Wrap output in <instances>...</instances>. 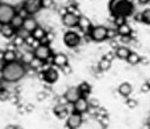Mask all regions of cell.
I'll return each instance as SVG.
<instances>
[{
  "mask_svg": "<svg viewBox=\"0 0 150 129\" xmlns=\"http://www.w3.org/2000/svg\"><path fill=\"white\" fill-rule=\"evenodd\" d=\"M1 73H2V80L5 82L15 83L27 74V66L22 63L20 60L5 62L1 67Z\"/></svg>",
  "mask_w": 150,
  "mask_h": 129,
  "instance_id": "cell-1",
  "label": "cell"
},
{
  "mask_svg": "<svg viewBox=\"0 0 150 129\" xmlns=\"http://www.w3.org/2000/svg\"><path fill=\"white\" fill-rule=\"evenodd\" d=\"M109 11L112 16H129L134 11V5L129 0H110L109 1Z\"/></svg>",
  "mask_w": 150,
  "mask_h": 129,
  "instance_id": "cell-2",
  "label": "cell"
},
{
  "mask_svg": "<svg viewBox=\"0 0 150 129\" xmlns=\"http://www.w3.org/2000/svg\"><path fill=\"white\" fill-rule=\"evenodd\" d=\"M33 54L36 59H39L43 62L52 61V57H53V52L48 43H39L38 47H35L33 49Z\"/></svg>",
  "mask_w": 150,
  "mask_h": 129,
  "instance_id": "cell-3",
  "label": "cell"
},
{
  "mask_svg": "<svg viewBox=\"0 0 150 129\" xmlns=\"http://www.w3.org/2000/svg\"><path fill=\"white\" fill-rule=\"evenodd\" d=\"M16 14V8L7 2H0V23H9Z\"/></svg>",
  "mask_w": 150,
  "mask_h": 129,
  "instance_id": "cell-4",
  "label": "cell"
},
{
  "mask_svg": "<svg viewBox=\"0 0 150 129\" xmlns=\"http://www.w3.org/2000/svg\"><path fill=\"white\" fill-rule=\"evenodd\" d=\"M108 28L102 26V25H98V26H94L91 27V29L89 30V36L91 40L96 41V42H101V41H104L108 39Z\"/></svg>",
  "mask_w": 150,
  "mask_h": 129,
  "instance_id": "cell-5",
  "label": "cell"
},
{
  "mask_svg": "<svg viewBox=\"0 0 150 129\" xmlns=\"http://www.w3.org/2000/svg\"><path fill=\"white\" fill-rule=\"evenodd\" d=\"M82 123H83V116L82 114L76 111H73L71 114H69L66 120V125L68 129H77L81 127Z\"/></svg>",
  "mask_w": 150,
  "mask_h": 129,
  "instance_id": "cell-6",
  "label": "cell"
},
{
  "mask_svg": "<svg viewBox=\"0 0 150 129\" xmlns=\"http://www.w3.org/2000/svg\"><path fill=\"white\" fill-rule=\"evenodd\" d=\"M81 42V38L80 35L74 32V30H69V32H66L64 35H63V43L69 47V48H75L80 45Z\"/></svg>",
  "mask_w": 150,
  "mask_h": 129,
  "instance_id": "cell-7",
  "label": "cell"
},
{
  "mask_svg": "<svg viewBox=\"0 0 150 129\" xmlns=\"http://www.w3.org/2000/svg\"><path fill=\"white\" fill-rule=\"evenodd\" d=\"M22 6L29 15H35L41 11L42 2H41V0H25Z\"/></svg>",
  "mask_w": 150,
  "mask_h": 129,
  "instance_id": "cell-8",
  "label": "cell"
},
{
  "mask_svg": "<svg viewBox=\"0 0 150 129\" xmlns=\"http://www.w3.org/2000/svg\"><path fill=\"white\" fill-rule=\"evenodd\" d=\"M89 102H88V99L87 97H83L81 96L77 101H75L73 103V111H76V113H80V114H84L89 110Z\"/></svg>",
  "mask_w": 150,
  "mask_h": 129,
  "instance_id": "cell-9",
  "label": "cell"
},
{
  "mask_svg": "<svg viewBox=\"0 0 150 129\" xmlns=\"http://www.w3.org/2000/svg\"><path fill=\"white\" fill-rule=\"evenodd\" d=\"M62 23L68 27V28H73V27H77V22H79V15L71 13V12H67L66 14H63L61 16Z\"/></svg>",
  "mask_w": 150,
  "mask_h": 129,
  "instance_id": "cell-10",
  "label": "cell"
},
{
  "mask_svg": "<svg viewBox=\"0 0 150 129\" xmlns=\"http://www.w3.org/2000/svg\"><path fill=\"white\" fill-rule=\"evenodd\" d=\"M42 80L49 84L55 83L59 80V72L54 67H49L47 70L42 72Z\"/></svg>",
  "mask_w": 150,
  "mask_h": 129,
  "instance_id": "cell-11",
  "label": "cell"
},
{
  "mask_svg": "<svg viewBox=\"0 0 150 129\" xmlns=\"http://www.w3.org/2000/svg\"><path fill=\"white\" fill-rule=\"evenodd\" d=\"M63 96L66 97V100H67L68 103H71L73 104L75 101H77L81 97V93L79 90V87H69L66 90V93L63 94Z\"/></svg>",
  "mask_w": 150,
  "mask_h": 129,
  "instance_id": "cell-12",
  "label": "cell"
},
{
  "mask_svg": "<svg viewBox=\"0 0 150 129\" xmlns=\"http://www.w3.org/2000/svg\"><path fill=\"white\" fill-rule=\"evenodd\" d=\"M52 64L56 66L59 68H62L63 66L68 64V56L66 54H63V53L54 54L53 57H52Z\"/></svg>",
  "mask_w": 150,
  "mask_h": 129,
  "instance_id": "cell-13",
  "label": "cell"
},
{
  "mask_svg": "<svg viewBox=\"0 0 150 129\" xmlns=\"http://www.w3.org/2000/svg\"><path fill=\"white\" fill-rule=\"evenodd\" d=\"M38 26H39V25H38L36 19L34 18V15H28V16L23 20V26H22V28H25L27 32L32 33Z\"/></svg>",
  "mask_w": 150,
  "mask_h": 129,
  "instance_id": "cell-14",
  "label": "cell"
},
{
  "mask_svg": "<svg viewBox=\"0 0 150 129\" xmlns=\"http://www.w3.org/2000/svg\"><path fill=\"white\" fill-rule=\"evenodd\" d=\"M77 27L83 30V32H88L91 29L93 25H91V21L87 18V16H83V15H80L79 16V22H77Z\"/></svg>",
  "mask_w": 150,
  "mask_h": 129,
  "instance_id": "cell-15",
  "label": "cell"
},
{
  "mask_svg": "<svg viewBox=\"0 0 150 129\" xmlns=\"http://www.w3.org/2000/svg\"><path fill=\"white\" fill-rule=\"evenodd\" d=\"M117 91H118V94H120L121 96H123V97H129L130 94L132 93V86H131V83H129V82H122V83L118 86Z\"/></svg>",
  "mask_w": 150,
  "mask_h": 129,
  "instance_id": "cell-16",
  "label": "cell"
},
{
  "mask_svg": "<svg viewBox=\"0 0 150 129\" xmlns=\"http://www.w3.org/2000/svg\"><path fill=\"white\" fill-rule=\"evenodd\" d=\"M0 33L4 38H7V39H12L15 35V30L9 23H2L0 27Z\"/></svg>",
  "mask_w": 150,
  "mask_h": 129,
  "instance_id": "cell-17",
  "label": "cell"
},
{
  "mask_svg": "<svg viewBox=\"0 0 150 129\" xmlns=\"http://www.w3.org/2000/svg\"><path fill=\"white\" fill-rule=\"evenodd\" d=\"M130 49L127 47V46H118L116 49H115V56L116 57H118V59H121V60H127V57L129 56V54H130Z\"/></svg>",
  "mask_w": 150,
  "mask_h": 129,
  "instance_id": "cell-18",
  "label": "cell"
},
{
  "mask_svg": "<svg viewBox=\"0 0 150 129\" xmlns=\"http://www.w3.org/2000/svg\"><path fill=\"white\" fill-rule=\"evenodd\" d=\"M23 18L21 16V15H19L18 13L12 18V20H11V22H9V25L14 28V30L16 32V30H19L20 28H22V26H23Z\"/></svg>",
  "mask_w": 150,
  "mask_h": 129,
  "instance_id": "cell-19",
  "label": "cell"
},
{
  "mask_svg": "<svg viewBox=\"0 0 150 129\" xmlns=\"http://www.w3.org/2000/svg\"><path fill=\"white\" fill-rule=\"evenodd\" d=\"M46 33H47V30L45 29V28H42L41 26H38L30 34H32V36L34 38V39H36V40H39L40 42L45 39V36H46Z\"/></svg>",
  "mask_w": 150,
  "mask_h": 129,
  "instance_id": "cell-20",
  "label": "cell"
},
{
  "mask_svg": "<svg viewBox=\"0 0 150 129\" xmlns=\"http://www.w3.org/2000/svg\"><path fill=\"white\" fill-rule=\"evenodd\" d=\"M116 29H117V33H118V35H120V36H124V35H131V33H132L131 27H130V26H129L127 22H124V23H122L121 26L116 27Z\"/></svg>",
  "mask_w": 150,
  "mask_h": 129,
  "instance_id": "cell-21",
  "label": "cell"
},
{
  "mask_svg": "<svg viewBox=\"0 0 150 129\" xmlns=\"http://www.w3.org/2000/svg\"><path fill=\"white\" fill-rule=\"evenodd\" d=\"M18 60V54L15 49H6L4 53V62H12Z\"/></svg>",
  "mask_w": 150,
  "mask_h": 129,
  "instance_id": "cell-22",
  "label": "cell"
},
{
  "mask_svg": "<svg viewBox=\"0 0 150 129\" xmlns=\"http://www.w3.org/2000/svg\"><path fill=\"white\" fill-rule=\"evenodd\" d=\"M79 90L81 93V96L83 97H88L89 94L91 93V86L88 82H81L79 84Z\"/></svg>",
  "mask_w": 150,
  "mask_h": 129,
  "instance_id": "cell-23",
  "label": "cell"
},
{
  "mask_svg": "<svg viewBox=\"0 0 150 129\" xmlns=\"http://www.w3.org/2000/svg\"><path fill=\"white\" fill-rule=\"evenodd\" d=\"M97 67H98V70H101V72H107V70H109L110 67H111V61H109V60L102 57V59L98 61Z\"/></svg>",
  "mask_w": 150,
  "mask_h": 129,
  "instance_id": "cell-24",
  "label": "cell"
},
{
  "mask_svg": "<svg viewBox=\"0 0 150 129\" xmlns=\"http://www.w3.org/2000/svg\"><path fill=\"white\" fill-rule=\"evenodd\" d=\"M125 61H127L129 64L135 66V64L139 63V61H141V56H139L137 53H135V52H130V54H129V56L127 57Z\"/></svg>",
  "mask_w": 150,
  "mask_h": 129,
  "instance_id": "cell-25",
  "label": "cell"
},
{
  "mask_svg": "<svg viewBox=\"0 0 150 129\" xmlns=\"http://www.w3.org/2000/svg\"><path fill=\"white\" fill-rule=\"evenodd\" d=\"M42 64H43V61H41V60H39V59H36V57L34 56V57L32 59V61H30L27 66L30 67V68H33V69H35V70H38V69H41Z\"/></svg>",
  "mask_w": 150,
  "mask_h": 129,
  "instance_id": "cell-26",
  "label": "cell"
},
{
  "mask_svg": "<svg viewBox=\"0 0 150 129\" xmlns=\"http://www.w3.org/2000/svg\"><path fill=\"white\" fill-rule=\"evenodd\" d=\"M12 42L14 43V46H15L16 48H20V47H22V46L25 45V39H22L21 36H19V35L15 34V35L13 36Z\"/></svg>",
  "mask_w": 150,
  "mask_h": 129,
  "instance_id": "cell-27",
  "label": "cell"
},
{
  "mask_svg": "<svg viewBox=\"0 0 150 129\" xmlns=\"http://www.w3.org/2000/svg\"><path fill=\"white\" fill-rule=\"evenodd\" d=\"M66 109H68L67 104L56 103V104L53 107V113H54V115H56V114H59V113H61V111H63V110H66Z\"/></svg>",
  "mask_w": 150,
  "mask_h": 129,
  "instance_id": "cell-28",
  "label": "cell"
},
{
  "mask_svg": "<svg viewBox=\"0 0 150 129\" xmlns=\"http://www.w3.org/2000/svg\"><path fill=\"white\" fill-rule=\"evenodd\" d=\"M9 96H11V93H9L6 88L0 89V101H1V102H5V101L9 100Z\"/></svg>",
  "mask_w": 150,
  "mask_h": 129,
  "instance_id": "cell-29",
  "label": "cell"
},
{
  "mask_svg": "<svg viewBox=\"0 0 150 129\" xmlns=\"http://www.w3.org/2000/svg\"><path fill=\"white\" fill-rule=\"evenodd\" d=\"M142 16H143V23L150 25V8H145L142 12Z\"/></svg>",
  "mask_w": 150,
  "mask_h": 129,
  "instance_id": "cell-30",
  "label": "cell"
},
{
  "mask_svg": "<svg viewBox=\"0 0 150 129\" xmlns=\"http://www.w3.org/2000/svg\"><path fill=\"white\" fill-rule=\"evenodd\" d=\"M88 102H89V107H90V108L98 109V108L101 107V103H100V101H98L96 97H93V99L88 100Z\"/></svg>",
  "mask_w": 150,
  "mask_h": 129,
  "instance_id": "cell-31",
  "label": "cell"
},
{
  "mask_svg": "<svg viewBox=\"0 0 150 129\" xmlns=\"http://www.w3.org/2000/svg\"><path fill=\"white\" fill-rule=\"evenodd\" d=\"M124 22H125V18H124V16H121V15L114 16V25H115L116 27L121 26V25L124 23Z\"/></svg>",
  "mask_w": 150,
  "mask_h": 129,
  "instance_id": "cell-32",
  "label": "cell"
},
{
  "mask_svg": "<svg viewBox=\"0 0 150 129\" xmlns=\"http://www.w3.org/2000/svg\"><path fill=\"white\" fill-rule=\"evenodd\" d=\"M125 104H127V107H128V108H131V109H134V108H136V107H137V101H136L135 99H130V97H127Z\"/></svg>",
  "mask_w": 150,
  "mask_h": 129,
  "instance_id": "cell-33",
  "label": "cell"
},
{
  "mask_svg": "<svg viewBox=\"0 0 150 129\" xmlns=\"http://www.w3.org/2000/svg\"><path fill=\"white\" fill-rule=\"evenodd\" d=\"M47 96H48V93H47L46 90H41V91H39V93L36 94L38 101H43V100L47 99Z\"/></svg>",
  "mask_w": 150,
  "mask_h": 129,
  "instance_id": "cell-34",
  "label": "cell"
},
{
  "mask_svg": "<svg viewBox=\"0 0 150 129\" xmlns=\"http://www.w3.org/2000/svg\"><path fill=\"white\" fill-rule=\"evenodd\" d=\"M118 35L117 33V29H111V28H108V39H115L116 36Z\"/></svg>",
  "mask_w": 150,
  "mask_h": 129,
  "instance_id": "cell-35",
  "label": "cell"
},
{
  "mask_svg": "<svg viewBox=\"0 0 150 129\" xmlns=\"http://www.w3.org/2000/svg\"><path fill=\"white\" fill-rule=\"evenodd\" d=\"M68 115H69V110H68V109H66V110H63V111H61V113L56 114L55 116H56L57 118H60V120H63V118H67V117H68Z\"/></svg>",
  "mask_w": 150,
  "mask_h": 129,
  "instance_id": "cell-36",
  "label": "cell"
},
{
  "mask_svg": "<svg viewBox=\"0 0 150 129\" xmlns=\"http://www.w3.org/2000/svg\"><path fill=\"white\" fill-rule=\"evenodd\" d=\"M42 8H50L54 5V0H41Z\"/></svg>",
  "mask_w": 150,
  "mask_h": 129,
  "instance_id": "cell-37",
  "label": "cell"
},
{
  "mask_svg": "<svg viewBox=\"0 0 150 129\" xmlns=\"http://www.w3.org/2000/svg\"><path fill=\"white\" fill-rule=\"evenodd\" d=\"M61 70H62V73H63L64 75H69V74L71 73V67H70L69 64H66V66H63V67L61 68Z\"/></svg>",
  "mask_w": 150,
  "mask_h": 129,
  "instance_id": "cell-38",
  "label": "cell"
},
{
  "mask_svg": "<svg viewBox=\"0 0 150 129\" xmlns=\"http://www.w3.org/2000/svg\"><path fill=\"white\" fill-rule=\"evenodd\" d=\"M109 46H110L112 49H116L120 45H118V42H117L115 39H110V41H109Z\"/></svg>",
  "mask_w": 150,
  "mask_h": 129,
  "instance_id": "cell-39",
  "label": "cell"
},
{
  "mask_svg": "<svg viewBox=\"0 0 150 129\" xmlns=\"http://www.w3.org/2000/svg\"><path fill=\"white\" fill-rule=\"evenodd\" d=\"M141 91H142V93H148V91H150V86L148 84V82H145V83L141 87Z\"/></svg>",
  "mask_w": 150,
  "mask_h": 129,
  "instance_id": "cell-40",
  "label": "cell"
},
{
  "mask_svg": "<svg viewBox=\"0 0 150 129\" xmlns=\"http://www.w3.org/2000/svg\"><path fill=\"white\" fill-rule=\"evenodd\" d=\"M25 109H26V113H32L33 111V109H34V107H33V104L32 103H27V104H25Z\"/></svg>",
  "mask_w": 150,
  "mask_h": 129,
  "instance_id": "cell-41",
  "label": "cell"
},
{
  "mask_svg": "<svg viewBox=\"0 0 150 129\" xmlns=\"http://www.w3.org/2000/svg\"><path fill=\"white\" fill-rule=\"evenodd\" d=\"M135 20L137 22H143V16H142V12H138L136 15H135Z\"/></svg>",
  "mask_w": 150,
  "mask_h": 129,
  "instance_id": "cell-42",
  "label": "cell"
},
{
  "mask_svg": "<svg viewBox=\"0 0 150 129\" xmlns=\"http://www.w3.org/2000/svg\"><path fill=\"white\" fill-rule=\"evenodd\" d=\"M103 57H104V59H107V60H109V61H112V59H114V54H112L111 52H109V53L104 54V55H103Z\"/></svg>",
  "mask_w": 150,
  "mask_h": 129,
  "instance_id": "cell-43",
  "label": "cell"
},
{
  "mask_svg": "<svg viewBox=\"0 0 150 129\" xmlns=\"http://www.w3.org/2000/svg\"><path fill=\"white\" fill-rule=\"evenodd\" d=\"M141 63H143V64H148V59H146V56H141V61H139Z\"/></svg>",
  "mask_w": 150,
  "mask_h": 129,
  "instance_id": "cell-44",
  "label": "cell"
},
{
  "mask_svg": "<svg viewBox=\"0 0 150 129\" xmlns=\"http://www.w3.org/2000/svg\"><path fill=\"white\" fill-rule=\"evenodd\" d=\"M5 129H16V125H14V124H9V125H7Z\"/></svg>",
  "mask_w": 150,
  "mask_h": 129,
  "instance_id": "cell-45",
  "label": "cell"
},
{
  "mask_svg": "<svg viewBox=\"0 0 150 129\" xmlns=\"http://www.w3.org/2000/svg\"><path fill=\"white\" fill-rule=\"evenodd\" d=\"M4 53H5V50L0 49V61H4Z\"/></svg>",
  "mask_w": 150,
  "mask_h": 129,
  "instance_id": "cell-46",
  "label": "cell"
},
{
  "mask_svg": "<svg viewBox=\"0 0 150 129\" xmlns=\"http://www.w3.org/2000/svg\"><path fill=\"white\" fill-rule=\"evenodd\" d=\"M138 2H139V4H142V5H145V4L150 2V0H138Z\"/></svg>",
  "mask_w": 150,
  "mask_h": 129,
  "instance_id": "cell-47",
  "label": "cell"
},
{
  "mask_svg": "<svg viewBox=\"0 0 150 129\" xmlns=\"http://www.w3.org/2000/svg\"><path fill=\"white\" fill-rule=\"evenodd\" d=\"M4 88V80H0V89Z\"/></svg>",
  "mask_w": 150,
  "mask_h": 129,
  "instance_id": "cell-48",
  "label": "cell"
},
{
  "mask_svg": "<svg viewBox=\"0 0 150 129\" xmlns=\"http://www.w3.org/2000/svg\"><path fill=\"white\" fill-rule=\"evenodd\" d=\"M16 129H22V128H21V127H18V125H16Z\"/></svg>",
  "mask_w": 150,
  "mask_h": 129,
  "instance_id": "cell-49",
  "label": "cell"
},
{
  "mask_svg": "<svg viewBox=\"0 0 150 129\" xmlns=\"http://www.w3.org/2000/svg\"><path fill=\"white\" fill-rule=\"evenodd\" d=\"M148 84H149V86H150V81H148Z\"/></svg>",
  "mask_w": 150,
  "mask_h": 129,
  "instance_id": "cell-50",
  "label": "cell"
},
{
  "mask_svg": "<svg viewBox=\"0 0 150 129\" xmlns=\"http://www.w3.org/2000/svg\"><path fill=\"white\" fill-rule=\"evenodd\" d=\"M149 121H150V115H149ZM149 124H150V123H149Z\"/></svg>",
  "mask_w": 150,
  "mask_h": 129,
  "instance_id": "cell-51",
  "label": "cell"
},
{
  "mask_svg": "<svg viewBox=\"0 0 150 129\" xmlns=\"http://www.w3.org/2000/svg\"><path fill=\"white\" fill-rule=\"evenodd\" d=\"M102 129H107V128H102Z\"/></svg>",
  "mask_w": 150,
  "mask_h": 129,
  "instance_id": "cell-52",
  "label": "cell"
},
{
  "mask_svg": "<svg viewBox=\"0 0 150 129\" xmlns=\"http://www.w3.org/2000/svg\"><path fill=\"white\" fill-rule=\"evenodd\" d=\"M148 129H150V128H148Z\"/></svg>",
  "mask_w": 150,
  "mask_h": 129,
  "instance_id": "cell-53",
  "label": "cell"
}]
</instances>
